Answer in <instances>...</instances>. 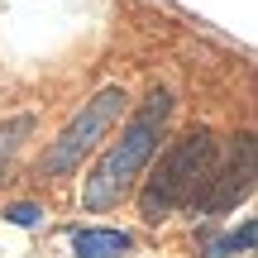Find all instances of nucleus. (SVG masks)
I'll use <instances>...</instances> for the list:
<instances>
[{
  "label": "nucleus",
  "instance_id": "f257e3e1",
  "mask_svg": "<svg viewBox=\"0 0 258 258\" xmlns=\"http://www.w3.org/2000/svg\"><path fill=\"white\" fill-rule=\"evenodd\" d=\"M172 105H177L172 91H167V86H153V91L124 115L120 139H110V144L101 148L96 167L86 172V182H82V211L105 215V211H115L120 201L134 196L139 177L148 172V163H153L158 144H163V134H167Z\"/></svg>",
  "mask_w": 258,
  "mask_h": 258
},
{
  "label": "nucleus",
  "instance_id": "f03ea898",
  "mask_svg": "<svg viewBox=\"0 0 258 258\" xmlns=\"http://www.w3.org/2000/svg\"><path fill=\"white\" fill-rule=\"evenodd\" d=\"M215 163H220V139L211 129H186V134L167 139L163 153H153L148 172L139 177L134 186V206L148 225H163L172 220L177 211H191L196 196L206 191Z\"/></svg>",
  "mask_w": 258,
  "mask_h": 258
},
{
  "label": "nucleus",
  "instance_id": "7ed1b4c3",
  "mask_svg": "<svg viewBox=\"0 0 258 258\" xmlns=\"http://www.w3.org/2000/svg\"><path fill=\"white\" fill-rule=\"evenodd\" d=\"M129 115V91L124 86H101L91 101H82V110L62 124V134L43 148L38 172L43 177H72L86 158H96L105 148V139L120 129V120Z\"/></svg>",
  "mask_w": 258,
  "mask_h": 258
},
{
  "label": "nucleus",
  "instance_id": "20e7f679",
  "mask_svg": "<svg viewBox=\"0 0 258 258\" xmlns=\"http://www.w3.org/2000/svg\"><path fill=\"white\" fill-rule=\"evenodd\" d=\"M253 177H258V144L253 134H239V144L225 153V163H215L206 191L196 196L191 215L196 220H220V215H234V206H244L253 196Z\"/></svg>",
  "mask_w": 258,
  "mask_h": 258
},
{
  "label": "nucleus",
  "instance_id": "39448f33",
  "mask_svg": "<svg viewBox=\"0 0 258 258\" xmlns=\"http://www.w3.org/2000/svg\"><path fill=\"white\" fill-rule=\"evenodd\" d=\"M72 258H129L134 253V234L115 230V225H77L67 234Z\"/></svg>",
  "mask_w": 258,
  "mask_h": 258
},
{
  "label": "nucleus",
  "instance_id": "423d86ee",
  "mask_svg": "<svg viewBox=\"0 0 258 258\" xmlns=\"http://www.w3.org/2000/svg\"><path fill=\"white\" fill-rule=\"evenodd\" d=\"M34 129H38V120H34L29 110H24V115H10V120H0V177L10 172V163L19 158V148L34 139Z\"/></svg>",
  "mask_w": 258,
  "mask_h": 258
},
{
  "label": "nucleus",
  "instance_id": "0eeeda50",
  "mask_svg": "<svg viewBox=\"0 0 258 258\" xmlns=\"http://www.w3.org/2000/svg\"><path fill=\"white\" fill-rule=\"evenodd\" d=\"M253 234H258V225H253V215H244L239 225H230V230H220L211 244H206V253L201 258H234V253H253Z\"/></svg>",
  "mask_w": 258,
  "mask_h": 258
},
{
  "label": "nucleus",
  "instance_id": "6e6552de",
  "mask_svg": "<svg viewBox=\"0 0 258 258\" xmlns=\"http://www.w3.org/2000/svg\"><path fill=\"white\" fill-rule=\"evenodd\" d=\"M0 215H5V225H15V230H43L48 225V206L43 201H10Z\"/></svg>",
  "mask_w": 258,
  "mask_h": 258
}]
</instances>
